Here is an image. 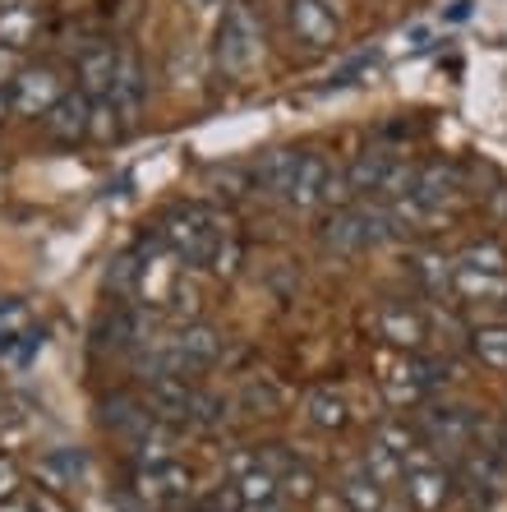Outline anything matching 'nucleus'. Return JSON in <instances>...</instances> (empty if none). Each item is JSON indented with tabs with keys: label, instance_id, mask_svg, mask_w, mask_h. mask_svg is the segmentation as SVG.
I'll list each match as a JSON object with an SVG mask.
<instances>
[{
	"label": "nucleus",
	"instance_id": "31",
	"mask_svg": "<svg viewBox=\"0 0 507 512\" xmlns=\"http://www.w3.org/2000/svg\"><path fill=\"white\" fill-rule=\"evenodd\" d=\"M107 286H111V296H116V300H134V296H139V250L120 254V259L111 263Z\"/></svg>",
	"mask_w": 507,
	"mask_h": 512
},
{
	"label": "nucleus",
	"instance_id": "17",
	"mask_svg": "<svg viewBox=\"0 0 507 512\" xmlns=\"http://www.w3.org/2000/svg\"><path fill=\"white\" fill-rule=\"evenodd\" d=\"M295 162H300V148H268V153H259V162H254L249 185H254L263 199L286 203V190H291V180H295Z\"/></svg>",
	"mask_w": 507,
	"mask_h": 512
},
{
	"label": "nucleus",
	"instance_id": "32",
	"mask_svg": "<svg viewBox=\"0 0 507 512\" xmlns=\"http://www.w3.org/2000/svg\"><path fill=\"white\" fill-rule=\"evenodd\" d=\"M245 406H259V416H277L282 411V393L272 379H249L245 383Z\"/></svg>",
	"mask_w": 507,
	"mask_h": 512
},
{
	"label": "nucleus",
	"instance_id": "14",
	"mask_svg": "<svg viewBox=\"0 0 507 512\" xmlns=\"http://www.w3.org/2000/svg\"><path fill=\"white\" fill-rule=\"evenodd\" d=\"M461 190V180H457V167H448V162H429V167L415 171L411 180V190H406V199L420 203L425 213H438V217H448L443 208H448L452 199H457Z\"/></svg>",
	"mask_w": 507,
	"mask_h": 512
},
{
	"label": "nucleus",
	"instance_id": "23",
	"mask_svg": "<svg viewBox=\"0 0 507 512\" xmlns=\"http://www.w3.org/2000/svg\"><path fill=\"white\" fill-rule=\"evenodd\" d=\"M305 420L314 429H346L351 406H346V397L337 393V388H314V393L305 397Z\"/></svg>",
	"mask_w": 507,
	"mask_h": 512
},
{
	"label": "nucleus",
	"instance_id": "13",
	"mask_svg": "<svg viewBox=\"0 0 507 512\" xmlns=\"http://www.w3.org/2000/svg\"><path fill=\"white\" fill-rule=\"evenodd\" d=\"M323 250L337 254V259H355V254L374 250L369 245V231H365V213H360V203H346V208H332V222L319 231Z\"/></svg>",
	"mask_w": 507,
	"mask_h": 512
},
{
	"label": "nucleus",
	"instance_id": "16",
	"mask_svg": "<svg viewBox=\"0 0 507 512\" xmlns=\"http://www.w3.org/2000/svg\"><path fill=\"white\" fill-rule=\"evenodd\" d=\"M74 79H79V93L88 97V102H107L111 79H116V51H111L107 42L83 47L79 60H74Z\"/></svg>",
	"mask_w": 507,
	"mask_h": 512
},
{
	"label": "nucleus",
	"instance_id": "25",
	"mask_svg": "<svg viewBox=\"0 0 507 512\" xmlns=\"http://www.w3.org/2000/svg\"><path fill=\"white\" fill-rule=\"evenodd\" d=\"M471 351L484 370L507 374V323H484L471 333Z\"/></svg>",
	"mask_w": 507,
	"mask_h": 512
},
{
	"label": "nucleus",
	"instance_id": "5",
	"mask_svg": "<svg viewBox=\"0 0 507 512\" xmlns=\"http://www.w3.org/2000/svg\"><path fill=\"white\" fill-rule=\"evenodd\" d=\"M401 489H406V503H411L415 512H443L452 499V471L443 462H438L434 453L415 457V462L401 466Z\"/></svg>",
	"mask_w": 507,
	"mask_h": 512
},
{
	"label": "nucleus",
	"instance_id": "39",
	"mask_svg": "<svg viewBox=\"0 0 507 512\" xmlns=\"http://www.w3.org/2000/svg\"><path fill=\"white\" fill-rule=\"evenodd\" d=\"M240 512H286L282 499H272V503H240Z\"/></svg>",
	"mask_w": 507,
	"mask_h": 512
},
{
	"label": "nucleus",
	"instance_id": "15",
	"mask_svg": "<svg viewBox=\"0 0 507 512\" xmlns=\"http://www.w3.org/2000/svg\"><path fill=\"white\" fill-rule=\"evenodd\" d=\"M171 342H176V351H180V365H185V374L217 365V360H222V351H226L222 328H213V323H185V328H180Z\"/></svg>",
	"mask_w": 507,
	"mask_h": 512
},
{
	"label": "nucleus",
	"instance_id": "20",
	"mask_svg": "<svg viewBox=\"0 0 507 512\" xmlns=\"http://www.w3.org/2000/svg\"><path fill=\"white\" fill-rule=\"evenodd\" d=\"M452 296L471 300V305H503L507 300V273H480V268H461V263H452Z\"/></svg>",
	"mask_w": 507,
	"mask_h": 512
},
{
	"label": "nucleus",
	"instance_id": "41",
	"mask_svg": "<svg viewBox=\"0 0 507 512\" xmlns=\"http://www.w3.org/2000/svg\"><path fill=\"white\" fill-rule=\"evenodd\" d=\"M189 5H194V10H213L217 0H189Z\"/></svg>",
	"mask_w": 507,
	"mask_h": 512
},
{
	"label": "nucleus",
	"instance_id": "18",
	"mask_svg": "<svg viewBox=\"0 0 507 512\" xmlns=\"http://www.w3.org/2000/svg\"><path fill=\"white\" fill-rule=\"evenodd\" d=\"M337 503H342L346 512H388V485H378L374 476H369L365 466L355 462L342 471V480H337Z\"/></svg>",
	"mask_w": 507,
	"mask_h": 512
},
{
	"label": "nucleus",
	"instance_id": "10",
	"mask_svg": "<svg viewBox=\"0 0 507 512\" xmlns=\"http://www.w3.org/2000/svg\"><path fill=\"white\" fill-rule=\"evenodd\" d=\"M286 19H291L295 37H300L309 51H328V47H337V37H342L337 14H332L323 0H286Z\"/></svg>",
	"mask_w": 507,
	"mask_h": 512
},
{
	"label": "nucleus",
	"instance_id": "36",
	"mask_svg": "<svg viewBox=\"0 0 507 512\" xmlns=\"http://www.w3.org/2000/svg\"><path fill=\"white\" fill-rule=\"evenodd\" d=\"M19 70H24V65H19V51L0 47V93H10V84H14V74Z\"/></svg>",
	"mask_w": 507,
	"mask_h": 512
},
{
	"label": "nucleus",
	"instance_id": "19",
	"mask_svg": "<svg viewBox=\"0 0 507 512\" xmlns=\"http://www.w3.org/2000/svg\"><path fill=\"white\" fill-rule=\"evenodd\" d=\"M42 28V10L37 0H0V47L28 51Z\"/></svg>",
	"mask_w": 507,
	"mask_h": 512
},
{
	"label": "nucleus",
	"instance_id": "7",
	"mask_svg": "<svg viewBox=\"0 0 507 512\" xmlns=\"http://www.w3.org/2000/svg\"><path fill=\"white\" fill-rule=\"evenodd\" d=\"M143 93H148V79H143V60H139V51L120 47V51H116V79H111V107H116L120 134L139 125Z\"/></svg>",
	"mask_w": 507,
	"mask_h": 512
},
{
	"label": "nucleus",
	"instance_id": "11",
	"mask_svg": "<svg viewBox=\"0 0 507 512\" xmlns=\"http://www.w3.org/2000/svg\"><path fill=\"white\" fill-rule=\"evenodd\" d=\"M42 130H47L51 143H65V148H74V143L88 139V130H93V102L74 88V93H60V102L42 116Z\"/></svg>",
	"mask_w": 507,
	"mask_h": 512
},
{
	"label": "nucleus",
	"instance_id": "8",
	"mask_svg": "<svg viewBox=\"0 0 507 512\" xmlns=\"http://www.w3.org/2000/svg\"><path fill=\"white\" fill-rule=\"evenodd\" d=\"M374 328L383 342L406 351V356H411V351H425V342H429L425 319H420V310H411L406 300H383L374 314Z\"/></svg>",
	"mask_w": 507,
	"mask_h": 512
},
{
	"label": "nucleus",
	"instance_id": "33",
	"mask_svg": "<svg viewBox=\"0 0 507 512\" xmlns=\"http://www.w3.org/2000/svg\"><path fill=\"white\" fill-rule=\"evenodd\" d=\"M189 512H240V499H236V489H217V494H203Z\"/></svg>",
	"mask_w": 507,
	"mask_h": 512
},
{
	"label": "nucleus",
	"instance_id": "29",
	"mask_svg": "<svg viewBox=\"0 0 507 512\" xmlns=\"http://www.w3.org/2000/svg\"><path fill=\"white\" fill-rule=\"evenodd\" d=\"M277 489H282V499L309 503V499H319V476H314V471H309V466L295 457V462L286 466L282 476H277Z\"/></svg>",
	"mask_w": 507,
	"mask_h": 512
},
{
	"label": "nucleus",
	"instance_id": "38",
	"mask_svg": "<svg viewBox=\"0 0 507 512\" xmlns=\"http://www.w3.org/2000/svg\"><path fill=\"white\" fill-rule=\"evenodd\" d=\"M33 503H37V512H65V503H60L56 494H47V489H37Z\"/></svg>",
	"mask_w": 507,
	"mask_h": 512
},
{
	"label": "nucleus",
	"instance_id": "34",
	"mask_svg": "<svg viewBox=\"0 0 507 512\" xmlns=\"http://www.w3.org/2000/svg\"><path fill=\"white\" fill-rule=\"evenodd\" d=\"M24 323H28L24 300H14V296H0V328H24Z\"/></svg>",
	"mask_w": 507,
	"mask_h": 512
},
{
	"label": "nucleus",
	"instance_id": "9",
	"mask_svg": "<svg viewBox=\"0 0 507 512\" xmlns=\"http://www.w3.org/2000/svg\"><path fill=\"white\" fill-rule=\"evenodd\" d=\"M189 402H194V383L185 374H157L143 388V406L153 411V420H162L171 429L189 425Z\"/></svg>",
	"mask_w": 507,
	"mask_h": 512
},
{
	"label": "nucleus",
	"instance_id": "2",
	"mask_svg": "<svg viewBox=\"0 0 507 512\" xmlns=\"http://www.w3.org/2000/svg\"><path fill=\"white\" fill-rule=\"evenodd\" d=\"M415 429H420V439H425L429 453H448V457H466L475 453V443H480V429L484 420L475 416V406H461V402H429L420 416H415Z\"/></svg>",
	"mask_w": 507,
	"mask_h": 512
},
{
	"label": "nucleus",
	"instance_id": "26",
	"mask_svg": "<svg viewBox=\"0 0 507 512\" xmlns=\"http://www.w3.org/2000/svg\"><path fill=\"white\" fill-rule=\"evenodd\" d=\"M411 273L415 282L425 286L429 296H443V291H452V259L438 250H420L411 254Z\"/></svg>",
	"mask_w": 507,
	"mask_h": 512
},
{
	"label": "nucleus",
	"instance_id": "30",
	"mask_svg": "<svg viewBox=\"0 0 507 512\" xmlns=\"http://www.w3.org/2000/svg\"><path fill=\"white\" fill-rule=\"evenodd\" d=\"M360 466H365V471L378 480V485H397V480H401V457L392 453L388 443H378V439L365 448V457H360Z\"/></svg>",
	"mask_w": 507,
	"mask_h": 512
},
{
	"label": "nucleus",
	"instance_id": "4",
	"mask_svg": "<svg viewBox=\"0 0 507 512\" xmlns=\"http://www.w3.org/2000/svg\"><path fill=\"white\" fill-rule=\"evenodd\" d=\"M130 489L143 508L153 512H176L180 503L194 494V476H189L185 462H153V466H134L130 471Z\"/></svg>",
	"mask_w": 507,
	"mask_h": 512
},
{
	"label": "nucleus",
	"instance_id": "40",
	"mask_svg": "<svg viewBox=\"0 0 507 512\" xmlns=\"http://www.w3.org/2000/svg\"><path fill=\"white\" fill-rule=\"evenodd\" d=\"M10 116V93H0V120Z\"/></svg>",
	"mask_w": 507,
	"mask_h": 512
},
{
	"label": "nucleus",
	"instance_id": "35",
	"mask_svg": "<svg viewBox=\"0 0 507 512\" xmlns=\"http://www.w3.org/2000/svg\"><path fill=\"white\" fill-rule=\"evenodd\" d=\"M19 485H24V476H19V466H14L10 457H0V499H10V494H19Z\"/></svg>",
	"mask_w": 507,
	"mask_h": 512
},
{
	"label": "nucleus",
	"instance_id": "6",
	"mask_svg": "<svg viewBox=\"0 0 507 512\" xmlns=\"http://www.w3.org/2000/svg\"><path fill=\"white\" fill-rule=\"evenodd\" d=\"M60 93H65V79L51 65H24L10 84V111L24 120H42L60 102Z\"/></svg>",
	"mask_w": 507,
	"mask_h": 512
},
{
	"label": "nucleus",
	"instance_id": "27",
	"mask_svg": "<svg viewBox=\"0 0 507 512\" xmlns=\"http://www.w3.org/2000/svg\"><path fill=\"white\" fill-rule=\"evenodd\" d=\"M452 263H461V268H480V273H507V245L503 240H471Z\"/></svg>",
	"mask_w": 507,
	"mask_h": 512
},
{
	"label": "nucleus",
	"instance_id": "22",
	"mask_svg": "<svg viewBox=\"0 0 507 512\" xmlns=\"http://www.w3.org/2000/svg\"><path fill=\"white\" fill-rule=\"evenodd\" d=\"M388 162H392V157H388V153H378V148H365V153H355L351 162L342 167L351 199H369V194L378 190V180H383V171H388Z\"/></svg>",
	"mask_w": 507,
	"mask_h": 512
},
{
	"label": "nucleus",
	"instance_id": "28",
	"mask_svg": "<svg viewBox=\"0 0 507 512\" xmlns=\"http://www.w3.org/2000/svg\"><path fill=\"white\" fill-rule=\"evenodd\" d=\"M226 411H231V402H226L222 393L194 388V402H189V425H194V429H222L226 425Z\"/></svg>",
	"mask_w": 507,
	"mask_h": 512
},
{
	"label": "nucleus",
	"instance_id": "37",
	"mask_svg": "<svg viewBox=\"0 0 507 512\" xmlns=\"http://www.w3.org/2000/svg\"><path fill=\"white\" fill-rule=\"evenodd\" d=\"M0 512H37L33 499H19V494H10V499H0Z\"/></svg>",
	"mask_w": 507,
	"mask_h": 512
},
{
	"label": "nucleus",
	"instance_id": "12",
	"mask_svg": "<svg viewBox=\"0 0 507 512\" xmlns=\"http://www.w3.org/2000/svg\"><path fill=\"white\" fill-rule=\"evenodd\" d=\"M328 171L332 162L319 153V148H300V162H295V180L286 190V203L295 213H314L323 203V190H328Z\"/></svg>",
	"mask_w": 507,
	"mask_h": 512
},
{
	"label": "nucleus",
	"instance_id": "3",
	"mask_svg": "<svg viewBox=\"0 0 507 512\" xmlns=\"http://www.w3.org/2000/svg\"><path fill=\"white\" fill-rule=\"evenodd\" d=\"M263 56V33L259 19L245 0H231L222 10V28H217V65H222L226 79H245Z\"/></svg>",
	"mask_w": 507,
	"mask_h": 512
},
{
	"label": "nucleus",
	"instance_id": "1",
	"mask_svg": "<svg viewBox=\"0 0 507 512\" xmlns=\"http://www.w3.org/2000/svg\"><path fill=\"white\" fill-rule=\"evenodd\" d=\"M222 231H231V222H226L217 208H208V203H176V208H166L162 222H157V240H162L185 268H203Z\"/></svg>",
	"mask_w": 507,
	"mask_h": 512
},
{
	"label": "nucleus",
	"instance_id": "21",
	"mask_svg": "<svg viewBox=\"0 0 507 512\" xmlns=\"http://www.w3.org/2000/svg\"><path fill=\"white\" fill-rule=\"evenodd\" d=\"M102 420H107V429H116L125 443H134L143 434V429L153 425V411L143 406V397H130V393H111L107 402H102Z\"/></svg>",
	"mask_w": 507,
	"mask_h": 512
},
{
	"label": "nucleus",
	"instance_id": "24",
	"mask_svg": "<svg viewBox=\"0 0 507 512\" xmlns=\"http://www.w3.org/2000/svg\"><path fill=\"white\" fill-rule=\"evenodd\" d=\"M254 457H259V453H254ZM231 489H236L240 503H272V499H282L277 476H272V471H263L259 462H249L245 471H236V476H231Z\"/></svg>",
	"mask_w": 507,
	"mask_h": 512
}]
</instances>
